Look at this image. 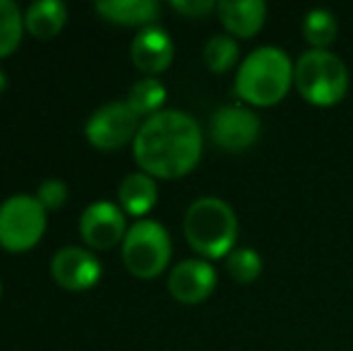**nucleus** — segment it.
Listing matches in <instances>:
<instances>
[{
	"label": "nucleus",
	"instance_id": "1",
	"mask_svg": "<svg viewBox=\"0 0 353 351\" xmlns=\"http://www.w3.org/2000/svg\"><path fill=\"white\" fill-rule=\"evenodd\" d=\"M132 152L140 169L152 178H181L200 161L202 130L188 113L176 108L159 111L140 126Z\"/></svg>",
	"mask_w": 353,
	"mask_h": 351
},
{
	"label": "nucleus",
	"instance_id": "2",
	"mask_svg": "<svg viewBox=\"0 0 353 351\" xmlns=\"http://www.w3.org/2000/svg\"><path fill=\"white\" fill-rule=\"evenodd\" d=\"M293 82V63L276 46L255 48L241 63L236 75V94L252 106H272L286 97Z\"/></svg>",
	"mask_w": 353,
	"mask_h": 351
},
{
	"label": "nucleus",
	"instance_id": "3",
	"mask_svg": "<svg viewBox=\"0 0 353 351\" xmlns=\"http://www.w3.org/2000/svg\"><path fill=\"white\" fill-rule=\"evenodd\" d=\"M188 243L210 260L226 258L238 236V219L231 205L219 197H200L185 212L183 221Z\"/></svg>",
	"mask_w": 353,
	"mask_h": 351
},
{
	"label": "nucleus",
	"instance_id": "4",
	"mask_svg": "<svg viewBox=\"0 0 353 351\" xmlns=\"http://www.w3.org/2000/svg\"><path fill=\"white\" fill-rule=\"evenodd\" d=\"M293 82L305 101L332 106L346 97L349 70L344 61L327 48H307L293 66Z\"/></svg>",
	"mask_w": 353,
	"mask_h": 351
},
{
	"label": "nucleus",
	"instance_id": "5",
	"mask_svg": "<svg viewBox=\"0 0 353 351\" xmlns=\"http://www.w3.org/2000/svg\"><path fill=\"white\" fill-rule=\"evenodd\" d=\"M171 260V239L163 224L140 219L128 229L123 239V263L135 277L152 279L166 270Z\"/></svg>",
	"mask_w": 353,
	"mask_h": 351
},
{
	"label": "nucleus",
	"instance_id": "6",
	"mask_svg": "<svg viewBox=\"0 0 353 351\" xmlns=\"http://www.w3.org/2000/svg\"><path fill=\"white\" fill-rule=\"evenodd\" d=\"M46 210L34 195H12L0 205V245L10 253H24L41 241Z\"/></svg>",
	"mask_w": 353,
	"mask_h": 351
},
{
	"label": "nucleus",
	"instance_id": "7",
	"mask_svg": "<svg viewBox=\"0 0 353 351\" xmlns=\"http://www.w3.org/2000/svg\"><path fill=\"white\" fill-rule=\"evenodd\" d=\"M137 130H140V116L128 106V101H111L89 116L84 137L97 150H118L135 140Z\"/></svg>",
	"mask_w": 353,
	"mask_h": 351
},
{
	"label": "nucleus",
	"instance_id": "8",
	"mask_svg": "<svg viewBox=\"0 0 353 351\" xmlns=\"http://www.w3.org/2000/svg\"><path fill=\"white\" fill-rule=\"evenodd\" d=\"M79 231H82V239L89 248L108 250L125 239V234H128L125 212L108 200L92 202V205L82 212Z\"/></svg>",
	"mask_w": 353,
	"mask_h": 351
},
{
	"label": "nucleus",
	"instance_id": "9",
	"mask_svg": "<svg viewBox=\"0 0 353 351\" xmlns=\"http://www.w3.org/2000/svg\"><path fill=\"white\" fill-rule=\"evenodd\" d=\"M260 118L243 106H221L212 116V140L226 152H243L260 137Z\"/></svg>",
	"mask_w": 353,
	"mask_h": 351
},
{
	"label": "nucleus",
	"instance_id": "10",
	"mask_svg": "<svg viewBox=\"0 0 353 351\" xmlns=\"http://www.w3.org/2000/svg\"><path fill=\"white\" fill-rule=\"evenodd\" d=\"M51 274L63 289L68 291H87L101 277V263L92 250L65 245L51 260Z\"/></svg>",
	"mask_w": 353,
	"mask_h": 351
},
{
	"label": "nucleus",
	"instance_id": "11",
	"mask_svg": "<svg viewBox=\"0 0 353 351\" xmlns=\"http://www.w3.org/2000/svg\"><path fill=\"white\" fill-rule=\"evenodd\" d=\"M216 286V272L207 260H183L168 274V291L181 303H200Z\"/></svg>",
	"mask_w": 353,
	"mask_h": 351
},
{
	"label": "nucleus",
	"instance_id": "12",
	"mask_svg": "<svg viewBox=\"0 0 353 351\" xmlns=\"http://www.w3.org/2000/svg\"><path fill=\"white\" fill-rule=\"evenodd\" d=\"M130 58L137 70L159 75L173 63V41L161 27H144L130 43Z\"/></svg>",
	"mask_w": 353,
	"mask_h": 351
},
{
	"label": "nucleus",
	"instance_id": "13",
	"mask_svg": "<svg viewBox=\"0 0 353 351\" xmlns=\"http://www.w3.org/2000/svg\"><path fill=\"white\" fill-rule=\"evenodd\" d=\"M221 24L233 37H255L267 17V5L262 0H221L216 3Z\"/></svg>",
	"mask_w": 353,
	"mask_h": 351
},
{
	"label": "nucleus",
	"instance_id": "14",
	"mask_svg": "<svg viewBox=\"0 0 353 351\" xmlns=\"http://www.w3.org/2000/svg\"><path fill=\"white\" fill-rule=\"evenodd\" d=\"M94 8L103 19L123 27H152L159 17L157 0H99Z\"/></svg>",
	"mask_w": 353,
	"mask_h": 351
},
{
	"label": "nucleus",
	"instance_id": "15",
	"mask_svg": "<svg viewBox=\"0 0 353 351\" xmlns=\"http://www.w3.org/2000/svg\"><path fill=\"white\" fill-rule=\"evenodd\" d=\"M68 22V8L61 0H39L32 3L24 12V29L32 37L41 39H53Z\"/></svg>",
	"mask_w": 353,
	"mask_h": 351
},
{
	"label": "nucleus",
	"instance_id": "16",
	"mask_svg": "<svg viewBox=\"0 0 353 351\" xmlns=\"http://www.w3.org/2000/svg\"><path fill=\"white\" fill-rule=\"evenodd\" d=\"M121 210L132 217H142L157 205V183L149 174H128L118 188Z\"/></svg>",
	"mask_w": 353,
	"mask_h": 351
},
{
	"label": "nucleus",
	"instance_id": "17",
	"mask_svg": "<svg viewBox=\"0 0 353 351\" xmlns=\"http://www.w3.org/2000/svg\"><path fill=\"white\" fill-rule=\"evenodd\" d=\"M163 101H166V87L157 80V77H144V80L135 82L128 94V106L137 113V116H157L161 111Z\"/></svg>",
	"mask_w": 353,
	"mask_h": 351
},
{
	"label": "nucleus",
	"instance_id": "18",
	"mask_svg": "<svg viewBox=\"0 0 353 351\" xmlns=\"http://www.w3.org/2000/svg\"><path fill=\"white\" fill-rule=\"evenodd\" d=\"M241 56V48H238L236 39L228 37V34H214L210 41L202 48V58H205V66L212 72H228L238 63Z\"/></svg>",
	"mask_w": 353,
	"mask_h": 351
},
{
	"label": "nucleus",
	"instance_id": "19",
	"mask_svg": "<svg viewBox=\"0 0 353 351\" xmlns=\"http://www.w3.org/2000/svg\"><path fill=\"white\" fill-rule=\"evenodd\" d=\"M303 37L312 48H327L336 39V17L325 8L310 10L303 19Z\"/></svg>",
	"mask_w": 353,
	"mask_h": 351
},
{
	"label": "nucleus",
	"instance_id": "20",
	"mask_svg": "<svg viewBox=\"0 0 353 351\" xmlns=\"http://www.w3.org/2000/svg\"><path fill=\"white\" fill-rule=\"evenodd\" d=\"M24 14L19 12L17 3L0 0V58L10 56L22 41Z\"/></svg>",
	"mask_w": 353,
	"mask_h": 351
},
{
	"label": "nucleus",
	"instance_id": "21",
	"mask_svg": "<svg viewBox=\"0 0 353 351\" xmlns=\"http://www.w3.org/2000/svg\"><path fill=\"white\" fill-rule=\"evenodd\" d=\"M226 270L241 284H250L260 277L262 272V258L252 248H236L226 255Z\"/></svg>",
	"mask_w": 353,
	"mask_h": 351
},
{
	"label": "nucleus",
	"instance_id": "22",
	"mask_svg": "<svg viewBox=\"0 0 353 351\" xmlns=\"http://www.w3.org/2000/svg\"><path fill=\"white\" fill-rule=\"evenodd\" d=\"M34 197L41 202V207L46 212L61 210L68 200V185L63 181H58V178H46V181L39 185V190Z\"/></svg>",
	"mask_w": 353,
	"mask_h": 351
},
{
	"label": "nucleus",
	"instance_id": "23",
	"mask_svg": "<svg viewBox=\"0 0 353 351\" xmlns=\"http://www.w3.org/2000/svg\"><path fill=\"white\" fill-rule=\"evenodd\" d=\"M171 8L181 14H188V17H205L212 10H216V3H212V0H173Z\"/></svg>",
	"mask_w": 353,
	"mask_h": 351
},
{
	"label": "nucleus",
	"instance_id": "24",
	"mask_svg": "<svg viewBox=\"0 0 353 351\" xmlns=\"http://www.w3.org/2000/svg\"><path fill=\"white\" fill-rule=\"evenodd\" d=\"M5 87H8V80H5V72L0 70V94L5 92Z\"/></svg>",
	"mask_w": 353,
	"mask_h": 351
}]
</instances>
